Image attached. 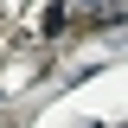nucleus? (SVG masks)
<instances>
[{
	"instance_id": "nucleus-1",
	"label": "nucleus",
	"mask_w": 128,
	"mask_h": 128,
	"mask_svg": "<svg viewBox=\"0 0 128 128\" xmlns=\"http://www.w3.org/2000/svg\"><path fill=\"white\" fill-rule=\"evenodd\" d=\"M58 32H64V0H51L38 13V38H58Z\"/></svg>"
}]
</instances>
